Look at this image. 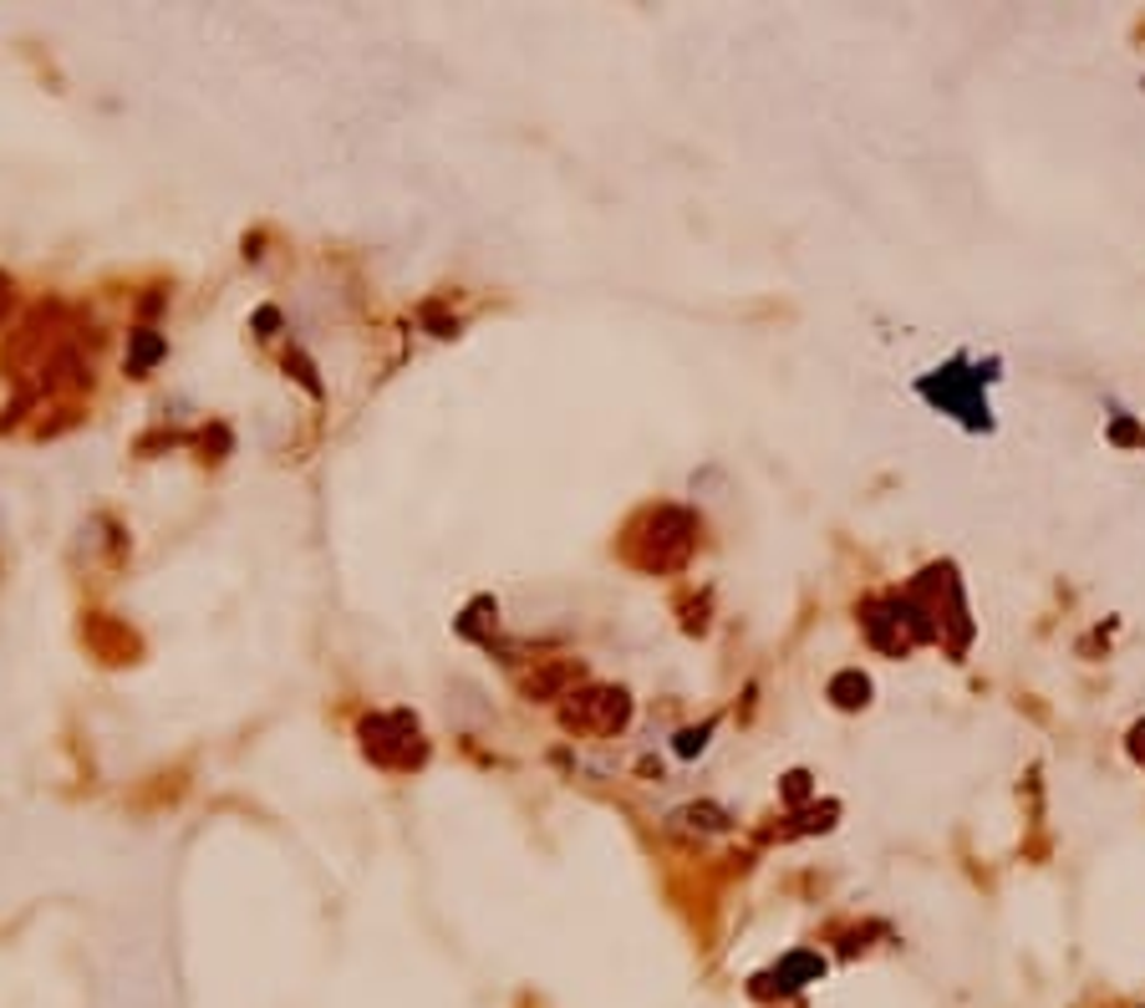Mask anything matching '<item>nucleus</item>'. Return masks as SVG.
<instances>
[{
	"label": "nucleus",
	"instance_id": "1",
	"mask_svg": "<svg viewBox=\"0 0 1145 1008\" xmlns=\"http://www.w3.org/2000/svg\"><path fill=\"white\" fill-rule=\"evenodd\" d=\"M566 723L576 729H617L627 723V698L621 693H580V708H566Z\"/></svg>",
	"mask_w": 1145,
	"mask_h": 1008
}]
</instances>
